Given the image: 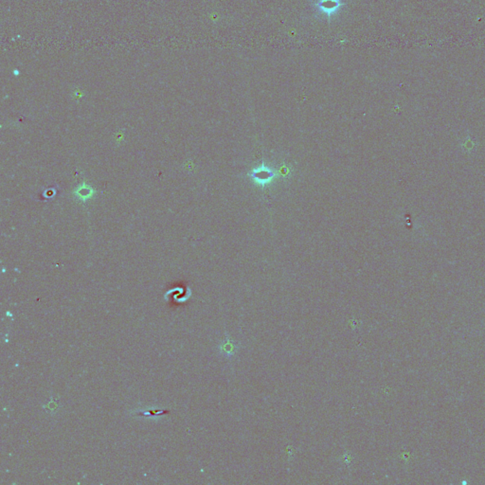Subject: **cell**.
Segmentation results:
<instances>
[{
  "label": "cell",
  "instance_id": "6da1fadb",
  "mask_svg": "<svg viewBox=\"0 0 485 485\" xmlns=\"http://www.w3.org/2000/svg\"><path fill=\"white\" fill-rule=\"evenodd\" d=\"M337 7H338V3H337V0H331L330 2H329L328 0H325L324 3H323V5H321V9L326 10L328 12L336 10Z\"/></svg>",
  "mask_w": 485,
  "mask_h": 485
}]
</instances>
